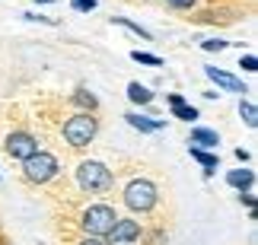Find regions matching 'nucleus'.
I'll use <instances>...</instances> for the list:
<instances>
[{
  "label": "nucleus",
  "instance_id": "nucleus-17",
  "mask_svg": "<svg viewBox=\"0 0 258 245\" xmlns=\"http://www.w3.org/2000/svg\"><path fill=\"white\" fill-rule=\"evenodd\" d=\"M131 61H137V64H147V67H163V57L160 54H150V51H131Z\"/></svg>",
  "mask_w": 258,
  "mask_h": 245
},
{
  "label": "nucleus",
  "instance_id": "nucleus-18",
  "mask_svg": "<svg viewBox=\"0 0 258 245\" xmlns=\"http://www.w3.org/2000/svg\"><path fill=\"white\" fill-rule=\"evenodd\" d=\"M172 115H175L178 121H195V118H198V109L185 102V105H175V109H172Z\"/></svg>",
  "mask_w": 258,
  "mask_h": 245
},
{
  "label": "nucleus",
  "instance_id": "nucleus-14",
  "mask_svg": "<svg viewBox=\"0 0 258 245\" xmlns=\"http://www.w3.org/2000/svg\"><path fill=\"white\" fill-rule=\"evenodd\" d=\"M127 99H131L134 105H150V102H153V93L134 80V83H127Z\"/></svg>",
  "mask_w": 258,
  "mask_h": 245
},
{
  "label": "nucleus",
  "instance_id": "nucleus-7",
  "mask_svg": "<svg viewBox=\"0 0 258 245\" xmlns=\"http://www.w3.org/2000/svg\"><path fill=\"white\" fill-rule=\"evenodd\" d=\"M144 236V226L137 223L134 217H118L115 220V226L105 232V245H127V242H134V239H141Z\"/></svg>",
  "mask_w": 258,
  "mask_h": 245
},
{
  "label": "nucleus",
  "instance_id": "nucleus-12",
  "mask_svg": "<svg viewBox=\"0 0 258 245\" xmlns=\"http://www.w3.org/2000/svg\"><path fill=\"white\" fill-rule=\"evenodd\" d=\"M226 185L236 191H252V185H255V172L252 169H230L226 172Z\"/></svg>",
  "mask_w": 258,
  "mask_h": 245
},
{
  "label": "nucleus",
  "instance_id": "nucleus-2",
  "mask_svg": "<svg viewBox=\"0 0 258 245\" xmlns=\"http://www.w3.org/2000/svg\"><path fill=\"white\" fill-rule=\"evenodd\" d=\"M77 185H80L86 194H105V191H112L115 175H112V169H108L105 162L83 159L80 166H77Z\"/></svg>",
  "mask_w": 258,
  "mask_h": 245
},
{
  "label": "nucleus",
  "instance_id": "nucleus-20",
  "mask_svg": "<svg viewBox=\"0 0 258 245\" xmlns=\"http://www.w3.org/2000/svg\"><path fill=\"white\" fill-rule=\"evenodd\" d=\"M239 67H242V70H249V73H255L258 70V57L255 54H242L239 57Z\"/></svg>",
  "mask_w": 258,
  "mask_h": 245
},
{
  "label": "nucleus",
  "instance_id": "nucleus-13",
  "mask_svg": "<svg viewBox=\"0 0 258 245\" xmlns=\"http://www.w3.org/2000/svg\"><path fill=\"white\" fill-rule=\"evenodd\" d=\"M188 150H191V159H198L204 166V175H214V169H220V156H217V153L198 150V146H188Z\"/></svg>",
  "mask_w": 258,
  "mask_h": 245
},
{
  "label": "nucleus",
  "instance_id": "nucleus-8",
  "mask_svg": "<svg viewBox=\"0 0 258 245\" xmlns=\"http://www.w3.org/2000/svg\"><path fill=\"white\" fill-rule=\"evenodd\" d=\"M204 73L211 76V80L220 86V90H226V93H249L239 76H233V73H226V70H217V67H204Z\"/></svg>",
  "mask_w": 258,
  "mask_h": 245
},
{
  "label": "nucleus",
  "instance_id": "nucleus-19",
  "mask_svg": "<svg viewBox=\"0 0 258 245\" xmlns=\"http://www.w3.org/2000/svg\"><path fill=\"white\" fill-rule=\"evenodd\" d=\"M71 7L77 10V13H93L99 4H96V0H71Z\"/></svg>",
  "mask_w": 258,
  "mask_h": 245
},
{
  "label": "nucleus",
  "instance_id": "nucleus-15",
  "mask_svg": "<svg viewBox=\"0 0 258 245\" xmlns=\"http://www.w3.org/2000/svg\"><path fill=\"white\" fill-rule=\"evenodd\" d=\"M239 115H242V121H245V127H258V109H255V102H249V99H242L239 102Z\"/></svg>",
  "mask_w": 258,
  "mask_h": 245
},
{
  "label": "nucleus",
  "instance_id": "nucleus-27",
  "mask_svg": "<svg viewBox=\"0 0 258 245\" xmlns=\"http://www.w3.org/2000/svg\"><path fill=\"white\" fill-rule=\"evenodd\" d=\"M35 4H54V0H35Z\"/></svg>",
  "mask_w": 258,
  "mask_h": 245
},
{
  "label": "nucleus",
  "instance_id": "nucleus-21",
  "mask_svg": "<svg viewBox=\"0 0 258 245\" xmlns=\"http://www.w3.org/2000/svg\"><path fill=\"white\" fill-rule=\"evenodd\" d=\"M226 45H230V42H223V38H207V42H201L204 51H223Z\"/></svg>",
  "mask_w": 258,
  "mask_h": 245
},
{
  "label": "nucleus",
  "instance_id": "nucleus-6",
  "mask_svg": "<svg viewBox=\"0 0 258 245\" xmlns=\"http://www.w3.org/2000/svg\"><path fill=\"white\" fill-rule=\"evenodd\" d=\"M4 150H7L10 159L23 162L32 153H38V140H35V134H29V131H10L7 140H4Z\"/></svg>",
  "mask_w": 258,
  "mask_h": 245
},
{
  "label": "nucleus",
  "instance_id": "nucleus-23",
  "mask_svg": "<svg viewBox=\"0 0 258 245\" xmlns=\"http://www.w3.org/2000/svg\"><path fill=\"white\" fill-rule=\"evenodd\" d=\"M239 201L245 204V207H249V213L255 217V198H252V191H239Z\"/></svg>",
  "mask_w": 258,
  "mask_h": 245
},
{
  "label": "nucleus",
  "instance_id": "nucleus-24",
  "mask_svg": "<svg viewBox=\"0 0 258 245\" xmlns=\"http://www.w3.org/2000/svg\"><path fill=\"white\" fill-rule=\"evenodd\" d=\"M166 99H169V109H175V105H185V96H178V93H169Z\"/></svg>",
  "mask_w": 258,
  "mask_h": 245
},
{
  "label": "nucleus",
  "instance_id": "nucleus-11",
  "mask_svg": "<svg viewBox=\"0 0 258 245\" xmlns=\"http://www.w3.org/2000/svg\"><path fill=\"white\" fill-rule=\"evenodd\" d=\"M71 105H77V112H99V99L96 93H89L86 86H77V90L71 93Z\"/></svg>",
  "mask_w": 258,
  "mask_h": 245
},
{
  "label": "nucleus",
  "instance_id": "nucleus-3",
  "mask_svg": "<svg viewBox=\"0 0 258 245\" xmlns=\"http://www.w3.org/2000/svg\"><path fill=\"white\" fill-rule=\"evenodd\" d=\"M121 201L131 213H150L156 204H160V188H156L150 179H131L124 185Z\"/></svg>",
  "mask_w": 258,
  "mask_h": 245
},
{
  "label": "nucleus",
  "instance_id": "nucleus-4",
  "mask_svg": "<svg viewBox=\"0 0 258 245\" xmlns=\"http://www.w3.org/2000/svg\"><path fill=\"white\" fill-rule=\"evenodd\" d=\"M57 172H61V162L48 150H38L29 159H23V179L29 185H48L51 179H57Z\"/></svg>",
  "mask_w": 258,
  "mask_h": 245
},
{
  "label": "nucleus",
  "instance_id": "nucleus-5",
  "mask_svg": "<svg viewBox=\"0 0 258 245\" xmlns=\"http://www.w3.org/2000/svg\"><path fill=\"white\" fill-rule=\"evenodd\" d=\"M115 220H118L115 207H108V204H89L80 213V229H83V236L105 239V232L115 226Z\"/></svg>",
  "mask_w": 258,
  "mask_h": 245
},
{
  "label": "nucleus",
  "instance_id": "nucleus-26",
  "mask_svg": "<svg viewBox=\"0 0 258 245\" xmlns=\"http://www.w3.org/2000/svg\"><path fill=\"white\" fill-rule=\"evenodd\" d=\"M236 159H239V162H249L252 153H249V150H236Z\"/></svg>",
  "mask_w": 258,
  "mask_h": 245
},
{
  "label": "nucleus",
  "instance_id": "nucleus-1",
  "mask_svg": "<svg viewBox=\"0 0 258 245\" xmlns=\"http://www.w3.org/2000/svg\"><path fill=\"white\" fill-rule=\"evenodd\" d=\"M61 134H64V143H67V146L83 150V146H89V143L96 140V134H99V118H96L93 112H74L71 118L64 121Z\"/></svg>",
  "mask_w": 258,
  "mask_h": 245
},
{
  "label": "nucleus",
  "instance_id": "nucleus-25",
  "mask_svg": "<svg viewBox=\"0 0 258 245\" xmlns=\"http://www.w3.org/2000/svg\"><path fill=\"white\" fill-rule=\"evenodd\" d=\"M77 245H105V242H102V239H93V236H83Z\"/></svg>",
  "mask_w": 258,
  "mask_h": 245
},
{
  "label": "nucleus",
  "instance_id": "nucleus-9",
  "mask_svg": "<svg viewBox=\"0 0 258 245\" xmlns=\"http://www.w3.org/2000/svg\"><path fill=\"white\" fill-rule=\"evenodd\" d=\"M220 143V134L211 131V127H195L191 137H188V146H198V150H214Z\"/></svg>",
  "mask_w": 258,
  "mask_h": 245
},
{
  "label": "nucleus",
  "instance_id": "nucleus-28",
  "mask_svg": "<svg viewBox=\"0 0 258 245\" xmlns=\"http://www.w3.org/2000/svg\"><path fill=\"white\" fill-rule=\"evenodd\" d=\"M0 245H10V242H0Z\"/></svg>",
  "mask_w": 258,
  "mask_h": 245
},
{
  "label": "nucleus",
  "instance_id": "nucleus-16",
  "mask_svg": "<svg viewBox=\"0 0 258 245\" xmlns=\"http://www.w3.org/2000/svg\"><path fill=\"white\" fill-rule=\"evenodd\" d=\"M112 23H115V26H124L127 32H134V35H141L144 42H150V32H147L141 23H131V19H124V16H112Z\"/></svg>",
  "mask_w": 258,
  "mask_h": 245
},
{
  "label": "nucleus",
  "instance_id": "nucleus-22",
  "mask_svg": "<svg viewBox=\"0 0 258 245\" xmlns=\"http://www.w3.org/2000/svg\"><path fill=\"white\" fill-rule=\"evenodd\" d=\"M198 0H166V7L169 10H195Z\"/></svg>",
  "mask_w": 258,
  "mask_h": 245
},
{
  "label": "nucleus",
  "instance_id": "nucleus-10",
  "mask_svg": "<svg viewBox=\"0 0 258 245\" xmlns=\"http://www.w3.org/2000/svg\"><path fill=\"white\" fill-rule=\"evenodd\" d=\"M124 121L131 124L134 131H141V134H156V131H163V118H147V115H137V112H127Z\"/></svg>",
  "mask_w": 258,
  "mask_h": 245
}]
</instances>
